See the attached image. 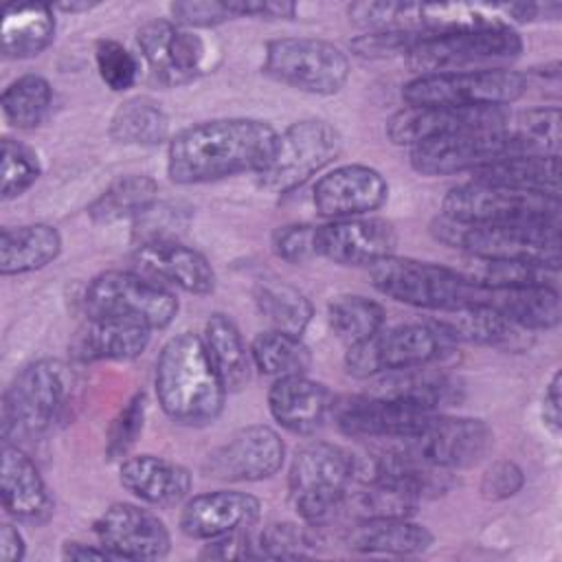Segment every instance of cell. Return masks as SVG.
Masks as SVG:
<instances>
[{
	"label": "cell",
	"mask_w": 562,
	"mask_h": 562,
	"mask_svg": "<svg viewBox=\"0 0 562 562\" xmlns=\"http://www.w3.org/2000/svg\"><path fill=\"white\" fill-rule=\"evenodd\" d=\"M527 90V77L496 66L417 75L402 88L406 105L450 108H507Z\"/></svg>",
	"instance_id": "cell-9"
},
{
	"label": "cell",
	"mask_w": 562,
	"mask_h": 562,
	"mask_svg": "<svg viewBox=\"0 0 562 562\" xmlns=\"http://www.w3.org/2000/svg\"><path fill=\"white\" fill-rule=\"evenodd\" d=\"M134 261L149 277L162 279L191 294H211L215 290V270L209 259L191 246L158 237L136 246Z\"/></svg>",
	"instance_id": "cell-25"
},
{
	"label": "cell",
	"mask_w": 562,
	"mask_h": 562,
	"mask_svg": "<svg viewBox=\"0 0 562 562\" xmlns=\"http://www.w3.org/2000/svg\"><path fill=\"white\" fill-rule=\"evenodd\" d=\"M55 26L50 4H9L2 20V55L7 59L40 55L53 42Z\"/></svg>",
	"instance_id": "cell-35"
},
{
	"label": "cell",
	"mask_w": 562,
	"mask_h": 562,
	"mask_svg": "<svg viewBox=\"0 0 562 562\" xmlns=\"http://www.w3.org/2000/svg\"><path fill=\"white\" fill-rule=\"evenodd\" d=\"M88 316L121 318L147 329L167 327L178 312L176 296L156 279L130 270H108L97 274L86 292Z\"/></svg>",
	"instance_id": "cell-11"
},
{
	"label": "cell",
	"mask_w": 562,
	"mask_h": 562,
	"mask_svg": "<svg viewBox=\"0 0 562 562\" xmlns=\"http://www.w3.org/2000/svg\"><path fill=\"white\" fill-rule=\"evenodd\" d=\"M261 516V503L252 494L217 490L191 496L180 512V531L195 540H213L250 529Z\"/></svg>",
	"instance_id": "cell-23"
},
{
	"label": "cell",
	"mask_w": 562,
	"mask_h": 562,
	"mask_svg": "<svg viewBox=\"0 0 562 562\" xmlns=\"http://www.w3.org/2000/svg\"><path fill=\"white\" fill-rule=\"evenodd\" d=\"M154 386L165 415L182 426L213 424L228 393L202 336L193 331H182L162 345Z\"/></svg>",
	"instance_id": "cell-2"
},
{
	"label": "cell",
	"mask_w": 562,
	"mask_h": 562,
	"mask_svg": "<svg viewBox=\"0 0 562 562\" xmlns=\"http://www.w3.org/2000/svg\"><path fill=\"white\" fill-rule=\"evenodd\" d=\"M259 558H281V560H296L314 555V538L305 527L294 522H274L266 527L259 538L255 540Z\"/></svg>",
	"instance_id": "cell-46"
},
{
	"label": "cell",
	"mask_w": 562,
	"mask_h": 562,
	"mask_svg": "<svg viewBox=\"0 0 562 562\" xmlns=\"http://www.w3.org/2000/svg\"><path fill=\"white\" fill-rule=\"evenodd\" d=\"M371 393L395 400L422 413H435L443 406H454L457 402H461L463 386L457 378L443 371L413 367L391 371L384 378H378Z\"/></svg>",
	"instance_id": "cell-28"
},
{
	"label": "cell",
	"mask_w": 562,
	"mask_h": 562,
	"mask_svg": "<svg viewBox=\"0 0 562 562\" xmlns=\"http://www.w3.org/2000/svg\"><path fill=\"white\" fill-rule=\"evenodd\" d=\"M169 11L173 22L191 29V26H215L233 18L228 2H213V0H193V2H171Z\"/></svg>",
	"instance_id": "cell-52"
},
{
	"label": "cell",
	"mask_w": 562,
	"mask_h": 562,
	"mask_svg": "<svg viewBox=\"0 0 562 562\" xmlns=\"http://www.w3.org/2000/svg\"><path fill=\"white\" fill-rule=\"evenodd\" d=\"M369 277L380 294L435 312L476 305L481 294V285L461 270L395 255L371 263Z\"/></svg>",
	"instance_id": "cell-5"
},
{
	"label": "cell",
	"mask_w": 562,
	"mask_h": 562,
	"mask_svg": "<svg viewBox=\"0 0 562 562\" xmlns=\"http://www.w3.org/2000/svg\"><path fill=\"white\" fill-rule=\"evenodd\" d=\"M514 130L527 140L533 154H555L560 147V110L536 108L520 116Z\"/></svg>",
	"instance_id": "cell-48"
},
{
	"label": "cell",
	"mask_w": 562,
	"mask_h": 562,
	"mask_svg": "<svg viewBox=\"0 0 562 562\" xmlns=\"http://www.w3.org/2000/svg\"><path fill=\"white\" fill-rule=\"evenodd\" d=\"M331 395L325 384L301 375L277 378L268 391V408L277 424L296 435L316 432L331 413Z\"/></svg>",
	"instance_id": "cell-26"
},
{
	"label": "cell",
	"mask_w": 562,
	"mask_h": 562,
	"mask_svg": "<svg viewBox=\"0 0 562 562\" xmlns=\"http://www.w3.org/2000/svg\"><path fill=\"white\" fill-rule=\"evenodd\" d=\"M24 549L26 547H24L22 533L13 525L4 522L0 527V560L2 562H18V560L24 558Z\"/></svg>",
	"instance_id": "cell-56"
},
{
	"label": "cell",
	"mask_w": 562,
	"mask_h": 562,
	"mask_svg": "<svg viewBox=\"0 0 562 562\" xmlns=\"http://www.w3.org/2000/svg\"><path fill=\"white\" fill-rule=\"evenodd\" d=\"M72 389V371L61 360L44 358L26 364L2 395V441L15 443L46 432L66 413Z\"/></svg>",
	"instance_id": "cell-3"
},
{
	"label": "cell",
	"mask_w": 562,
	"mask_h": 562,
	"mask_svg": "<svg viewBox=\"0 0 562 562\" xmlns=\"http://www.w3.org/2000/svg\"><path fill=\"white\" fill-rule=\"evenodd\" d=\"M492 439V430L483 419L446 417L432 413L417 432L393 441V448L413 459L452 472L457 468L479 463L487 454Z\"/></svg>",
	"instance_id": "cell-15"
},
{
	"label": "cell",
	"mask_w": 562,
	"mask_h": 562,
	"mask_svg": "<svg viewBox=\"0 0 562 562\" xmlns=\"http://www.w3.org/2000/svg\"><path fill=\"white\" fill-rule=\"evenodd\" d=\"M136 44L156 79L167 86L189 83L202 70V40L173 20L145 22L136 31Z\"/></svg>",
	"instance_id": "cell-21"
},
{
	"label": "cell",
	"mask_w": 562,
	"mask_h": 562,
	"mask_svg": "<svg viewBox=\"0 0 562 562\" xmlns=\"http://www.w3.org/2000/svg\"><path fill=\"white\" fill-rule=\"evenodd\" d=\"M329 415L347 437L400 441L417 432L432 413H422L395 400L367 393L334 402Z\"/></svg>",
	"instance_id": "cell-19"
},
{
	"label": "cell",
	"mask_w": 562,
	"mask_h": 562,
	"mask_svg": "<svg viewBox=\"0 0 562 562\" xmlns=\"http://www.w3.org/2000/svg\"><path fill=\"white\" fill-rule=\"evenodd\" d=\"M560 384H562V378H560V371H555L544 389V400H542V422L544 426L553 432V435H560V428H562V411H560V402H562V395H560Z\"/></svg>",
	"instance_id": "cell-55"
},
{
	"label": "cell",
	"mask_w": 562,
	"mask_h": 562,
	"mask_svg": "<svg viewBox=\"0 0 562 562\" xmlns=\"http://www.w3.org/2000/svg\"><path fill=\"white\" fill-rule=\"evenodd\" d=\"M149 331L151 329L130 321L88 316V321L75 331L70 351L79 362L132 360L149 345Z\"/></svg>",
	"instance_id": "cell-30"
},
{
	"label": "cell",
	"mask_w": 562,
	"mask_h": 562,
	"mask_svg": "<svg viewBox=\"0 0 562 562\" xmlns=\"http://www.w3.org/2000/svg\"><path fill=\"white\" fill-rule=\"evenodd\" d=\"M285 457V446L277 430L263 424L235 430L220 448L206 457L204 470L222 481H261L274 476Z\"/></svg>",
	"instance_id": "cell-18"
},
{
	"label": "cell",
	"mask_w": 562,
	"mask_h": 562,
	"mask_svg": "<svg viewBox=\"0 0 562 562\" xmlns=\"http://www.w3.org/2000/svg\"><path fill=\"white\" fill-rule=\"evenodd\" d=\"M327 318L331 331L347 345H358L384 327V310L362 294H340L329 301Z\"/></svg>",
	"instance_id": "cell-41"
},
{
	"label": "cell",
	"mask_w": 562,
	"mask_h": 562,
	"mask_svg": "<svg viewBox=\"0 0 562 562\" xmlns=\"http://www.w3.org/2000/svg\"><path fill=\"white\" fill-rule=\"evenodd\" d=\"M0 496L9 516L20 522L42 525L53 516V496L26 452L18 443L2 441Z\"/></svg>",
	"instance_id": "cell-24"
},
{
	"label": "cell",
	"mask_w": 562,
	"mask_h": 562,
	"mask_svg": "<svg viewBox=\"0 0 562 562\" xmlns=\"http://www.w3.org/2000/svg\"><path fill=\"white\" fill-rule=\"evenodd\" d=\"M512 119L505 108H450V105H406L386 123V136L395 145L415 147L435 138H446L474 130L501 127Z\"/></svg>",
	"instance_id": "cell-16"
},
{
	"label": "cell",
	"mask_w": 562,
	"mask_h": 562,
	"mask_svg": "<svg viewBox=\"0 0 562 562\" xmlns=\"http://www.w3.org/2000/svg\"><path fill=\"white\" fill-rule=\"evenodd\" d=\"M250 358L261 373L272 378L301 375L307 373L312 364L310 347L301 336L279 329L261 331L250 345Z\"/></svg>",
	"instance_id": "cell-40"
},
{
	"label": "cell",
	"mask_w": 562,
	"mask_h": 562,
	"mask_svg": "<svg viewBox=\"0 0 562 562\" xmlns=\"http://www.w3.org/2000/svg\"><path fill=\"white\" fill-rule=\"evenodd\" d=\"M263 72L310 94H336L349 79L347 53L318 37H279L266 44Z\"/></svg>",
	"instance_id": "cell-13"
},
{
	"label": "cell",
	"mask_w": 562,
	"mask_h": 562,
	"mask_svg": "<svg viewBox=\"0 0 562 562\" xmlns=\"http://www.w3.org/2000/svg\"><path fill=\"white\" fill-rule=\"evenodd\" d=\"M94 536L116 560H160L171 549L165 522L132 503L110 505L94 520Z\"/></svg>",
	"instance_id": "cell-17"
},
{
	"label": "cell",
	"mask_w": 562,
	"mask_h": 562,
	"mask_svg": "<svg viewBox=\"0 0 562 562\" xmlns=\"http://www.w3.org/2000/svg\"><path fill=\"white\" fill-rule=\"evenodd\" d=\"M397 231L382 217H345L316 226V257L340 266H371L391 257Z\"/></svg>",
	"instance_id": "cell-20"
},
{
	"label": "cell",
	"mask_w": 562,
	"mask_h": 562,
	"mask_svg": "<svg viewBox=\"0 0 562 562\" xmlns=\"http://www.w3.org/2000/svg\"><path fill=\"white\" fill-rule=\"evenodd\" d=\"M452 345L454 340L432 321L391 329L382 327L371 338L347 349L345 367L353 378H375L391 371L428 367L441 360Z\"/></svg>",
	"instance_id": "cell-10"
},
{
	"label": "cell",
	"mask_w": 562,
	"mask_h": 562,
	"mask_svg": "<svg viewBox=\"0 0 562 562\" xmlns=\"http://www.w3.org/2000/svg\"><path fill=\"white\" fill-rule=\"evenodd\" d=\"M158 184L149 176H121L88 209L94 222L138 217L154 206Z\"/></svg>",
	"instance_id": "cell-39"
},
{
	"label": "cell",
	"mask_w": 562,
	"mask_h": 562,
	"mask_svg": "<svg viewBox=\"0 0 562 562\" xmlns=\"http://www.w3.org/2000/svg\"><path fill=\"white\" fill-rule=\"evenodd\" d=\"M417 31H369L351 42V48L360 57H391L406 55L419 40Z\"/></svg>",
	"instance_id": "cell-50"
},
{
	"label": "cell",
	"mask_w": 562,
	"mask_h": 562,
	"mask_svg": "<svg viewBox=\"0 0 562 562\" xmlns=\"http://www.w3.org/2000/svg\"><path fill=\"white\" fill-rule=\"evenodd\" d=\"M94 61L101 81L114 92L132 88L138 79V59L116 40H99L94 46Z\"/></svg>",
	"instance_id": "cell-47"
},
{
	"label": "cell",
	"mask_w": 562,
	"mask_h": 562,
	"mask_svg": "<svg viewBox=\"0 0 562 562\" xmlns=\"http://www.w3.org/2000/svg\"><path fill=\"white\" fill-rule=\"evenodd\" d=\"M353 479L356 454L336 443L312 441L290 463V501L307 525H323L342 507Z\"/></svg>",
	"instance_id": "cell-6"
},
{
	"label": "cell",
	"mask_w": 562,
	"mask_h": 562,
	"mask_svg": "<svg viewBox=\"0 0 562 562\" xmlns=\"http://www.w3.org/2000/svg\"><path fill=\"white\" fill-rule=\"evenodd\" d=\"M474 182L560 195V158L555 154H518L472 173Z\"/></svg>",
	"instance_id": "cell-33"
},
{
	"label": "cell",
	"mask_w": 562,
	"mask_h": 562,
	"mask_svg": "<svg viewBox=\"0 0 562 562\" xmlns=\"http://www.w3.org/2000/svg\"><path fill=\"white\" fill-rule=\"evenodd\" d=\"M441 215L470 224L560 226V195L470 180L446 193Z\"/></svg>",
	"instance_id": "cell-7"
},
{
	"label": "cell",
	"mask_w": 562,
	"mask_h": 562,
	"mask_svg": "<svg viewBox=\"0 0 562 562\" xmlns=\"http://www.w3.org/2000/svg\"><path fill=\"white\" fill-rule=\"evenodd\" d=\"M432 542L428 527L411 518H364L347 536V547L358 553L415 555L428 551Z\"/></svg>",
	"instance_id": "cell-32"
},
{
	"label": "cell",
	"mask_w": 562,
	"mask_h": 562,
	"mask_svg": "<svg viewBox=\"0 0 562 562\" xmlns=\"http://www.w3.org/2000/svg\"><path fill=\"white\" fill-rule=\"evenodd\" d=\"M42 173L37 154L13 138H2V200L22 195Z\"/></svg>",
	"instance_id": "cell-45"
},
{
	"label": "cell",
	"mask_w": 562,
	"mask_h": 562,
	"mask_svg": "<svg viewBox=\"0 0 562 562\" xmlns=\"http://www.w3.org/2000/svg\"><path fill=\"white\" fill-rule=\"evenodd\" d=\"M437 241L463 250L472 259L527 261L551 270L560 268V226L470 224L439 215L430 224Z\"/></svg>",
	"instance_id": "cell-4"
},
{
	"label": "cell",
	"mask_w": 562,
	"mask_h": 562,
	"mask_svg": "<svg viewBox=\"0 0 562 562\" xmlns=\"http://www.w3.org/2000/svg\"><path fill=\"white\" fill-rule=\"evenodd\" d=\"M520 35L509 24L459 29L446 33H422L406 53L408 66L419 75L465 70L468 66L487 68L518 57Z\"/></svg>",
	"instance_id": "cell-8"
},
{
	"label": "cell",
	"mask_w": 562,
	"mask_h": 562,
	"mask_svg": "<svg viewBox=\"0 0 562 562\" xmlns=\"http://www.w3.org/2000/svg\"><path fill=\"white\" fill-rule=\"evenodd\" d=\"M202 340L226 391H239L250 378L252 358L237 325L226 314H211L204 323Z\"/></svg>",
	"instance_id": "cell-36"
},
{
	"label": "cell",
	"mask_w": 562,
	"mask_h": 562,
	"mask_svg": "<svg viewBox=\"0 0 562 562\" xmlns=\"http://www.w3.org/2000/svg\"><path fill=\"white\" fill-rule=\"evenodd\" d=\"M349 18L369 31H417L422 29V4L404 2H356L349 4Z\"/></svg>",
	"instance_id": "cell-44"
},
{
	"label": "cell",
	"mask_w": 562,
	"mask_h": 562,
	"mask_svg": "<svg viewBox=\"0 0 562 562\" xmlns=\"http://www.w3.org/2000/svg\"><path fill=\"white\" fill-rule=\"evenodd\" d=\"M527 331L553 329L560 323V294L555 285H481L479 303Z\"/></svg>",
	"instance_id": "cell-29"
},
{
	"label": "cell",
	"mask_w": 562,
	"mask_h": 562,
	"mask_svg": "<svg viewBox=\"0 0 562 562\" xmlns=\"http://www.w3.org/2000/svg\"><path fill=\"white\" fill-rule=\"evenodd\" d=\"M439 325L452 340H465L474 345L498 347L505 351H518L529 345L527 329L514 325L498 312L485 305H465L457 310L441 312V318L432 321Z\"/></svg>",
	"instance_id": "cell-31"
},
{
	"label": "cell",
	"mask_w": 562,
	"mask_h": 562,
	"mask_svg": "<svg viewBox=\"0 0 562 562\" xmlns=\"http://www.w3.org/2000/svg\"><path fill=\"white\" fill-rule=\"evenodd\" d=\"M342 147L338 130L323 119H303L277 134V145L257 182L270 193H290L323 171Z\"/></svg>",
	"instance_id": "cell-12"
},
{
	"label": "cell",
	"mask_w": 562,
	"mask_h": 562,
	"mask_svg": "<svg viewBox=\"0 0 562 562\" xmlns=\"http://www.w3.org/2000/svg\"><path fill=\"white\" fill-rule=\"evenodd\" d=\"M389 198L384 176L369 165H340L314 184L312 202L316 211L331 220L360 217L380 209Z\"/></svg>",
	"instance_id": "cell-22"
},
{
	"label": "cell",
	"mask_w": 562,
	"mask_h": 562,
	"mask_svg": "<svg viewBox=\"0 0 562 562\" xmlns=\"http://www.w3.org/2000/svg\"><path fill=\"white\" fill-rule=\"evenodd\" d=\"M61 252V235L50 224H24L2 228L0 272L4 277L40 270Z\"/></svg>",
	"instance_id": "cell-34"
},
{
	"label": "cell",
	"mask_w": 562,
	"mask_h": 562,
	"mask_svg": "<svg viewBox=\"0 0 562 562\" xmlns=\"http://www.w3.org/2000/svg\"><path fill=\"white\" fill-rule=\"evenodd\" d=\"M277 145V132L259 119H213L169 140L167 173L178 184L213 182L261 171Z\"/></svg>",
	"instance_id": "cell-1"
},
{
	"label": "cell",
	"mask_w": 562,
	"mask_h": 562,
	"mask_svg": "<svg viewBox=\"0 0 562 562\" xmlns=\"http://www.w3.org/2000/svg\"><path fill=\"white\" fill-rule=\"evenodd\" d=\"M53 101V88L42 75H22L13 79L2 92L4 119L20 130L42 123Z\"/></svg>",
	"instance_id": "cell-42"
},
{
	"label": "cell",
	"mask_w": 562,
	"mask_h": 562,
	"mask_svg": "<svg viewBox=\"0 0 562 562\" xmlns=\"http://www.w3.org/2000/svg\"><path fill=\"white\" fill-rule=\"evenodd\" d=\"M169 119L149 97L123 101L110 121V136L123 145H158L165 140Z\"/></svg>",
	"instance_id": "cell-38"
},
{
	"label": "cell",
	"mask_w": 562,
	"mask_h": 562,
	"mask_svg": "<svg viewBox=\"0 0 562 562\" xmlns=\"http://www.w3.org/2000/svg\"><path fill=\"white\" fill-rule=\"evenodd\" d=\"M119 481L130 494L158 507L182 503L193 483L191 472L184 465L156 454L127 457L121 463Z\"/></svg>",
	"instance_id": "cell-27"
},
{
	"label": "cell",
	"mask_w": 562,
	"mask_h": 562,
	"mask_svg": "<svg viewBox=\"0 0 562 562\" xmlns=\"http://www.w3.org/2000/svg\"><path fill=\"white\" fill-rule=\"evenodd\" d=\"M94 4H90V2H81V4H75V2H70V4H57V7H53V9H59V11H70V13H75V11H88V9H92Z\"/></svg>",
	"instance_id": "cell-58"
},
{
	"label": "cell",
	"mask_w": 562,
	"mask_h": 562,
	"mask_svg": "<svg viewBox=\"0 0 562 562\" xmlns=\"http://www.w3.org/2000/svg\"><path fill=\"white\" fill-rule=\"evenodd\" d=\"M255 305L272 329L301 336L312 321L310 299L294 285L279 279H261L255 285Z\"/></svg>",
	"instance_id": "cell-37"
},
{
	"label": "cell",
	"mask_w": 562,
	"mask_h": 562,
	"mask_svg": "<svg viewBox=\"0 0 562 562\" xmlns=\"http://www.w3.org/2000/svg\"><path fill=\"white\" fill-rule=\"evenodd\" d=\"M145 422V393H136L127 400V404L119 411V415L112 419L105 441V454L108 459H121L127 454V450L134 446L143 430Z\"/></svg>",
	"instance_id": "cell-49"
},
{
	"label": "cell",
	"mask_w": 562,
	"mask_h": 562,
	"mask_svg": "<svg viewBox=\"0 0 562 562\" xmlns=\"http://www.w3.org/2000/svg\"><path fill=\"white\" fill-rule=\"evenodd\" d=\"M533 154L527 140L509 125L463 132L411 147V167L422 176H450L479 171L507 156Z\"/></svg>",
	"instance_id": "cell-14"
},
{
	"label": "cell",
	"mask_w": 562,
	"mask_h": 562,
	"mask_svg": "<svg viewBox=\"0 0 562 562\" xmlns=\"http://www.w3.org/2000/svg\"><path fill=\"white\" fill-rule=\"evenodd\" d=\"M360 490L356 494V507L360 520L364 518H411L419 505V498L397 485L360 479Z\"/></svg>",
	"instance_id": "cell-43"
},
{
	"label": "cell",
	"mask_w": 562,
	"mask_h": 562,
	"mask_svg": "<svg viewBox=\"0 0 562 562\" xmlns=\"http://www.w3.org/2000/svg\"><path fill=\"white\" fill-rule=\"evenodd\" d=\"M272 246L281 259L290 263H303L316 257V226L312 224L283 226L274 233Z\"/></svg>",
	"instance_id": "cell-51"
},
{
	"label": "cell",
	"mask_w": 562,
	"mask_h": 562,
	"mask_svg": "<svg viewBox=\"0 0 562 562\" xmlns=\"http://www.w3.org/2000/svg\"><path fill=\"white\" fill-rule=\"evenodd\" d=\"M525 483L522 470L512 461H496L487 468L481 481V494L490 501H503L514 496Z\"/></svg>",
	"instance_id": "cell-53"
},
{
	"label": "cell",
	"mask_w": 562,
	"mask_h": 562,
	"mask_svg": "<svg viewBox=\"0 0 562 562\" xmlns=\"http://www.w3.org/2000/svg\"><path fill=\"white\" fill-rule=\"evenodd\" d=\"M233 18H266V20H290L296 13L292 2H272V0H244V2H228Z\"/></svg>",
	"instance_id": "cell-54"
},
{
	"label": "cell",
	"mask_w": 562,
	"mask_h": 562,
	"mask_svg": "<svg viewBox=\"0 0 562 562\" xmlns=\"http://www.w3.org/2000/svg\"><path fill=\"white\" fill-rule=\"evenodd\" d=\"M64 560H116L103 544H86V542H64L61 547Z\"/></svg>",
	"instance_id": "cell-57"
}]
</instances>
